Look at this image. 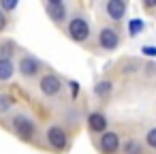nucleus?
<instances>
[{
    "mask_svg": "<svg viewBox=\"0 0 156 154\" xmlns=\"http://www.w3.org/2000/svg\"><path fill=\"white\" fill-rule=\"evenodd\" d=\"M111 90H113V84L111 81H98L96 86H94V94L96 96H101V98H105V96H109L111 94Z\"/></svg>",
    "mask_w": 156,
    "mask_h": 154,
    "instance_id": "12",
    "label": "nucleus"
},
{
    "mask_svg": "<svg viewBox=\"0 0 156 154\" xmlns=\"http://www.w3.org/2000/svg\"><path fill=\"white\" fill-rule=\"evenodd\" d=\"M13 131L22 137V139H32L34 137V133H37V126H34V122H32V118H28V116H24V113H20V116H15L13 118Z\"/></svg>",
    "mask_w": 156,
    "mask_h": 154,
    "instance_id": "2",
    "label": "nucleus"
},
{
    "mask_svg": "<svg viewBox=\"0 0 156 154\" xmlns=\"http://www.w3.org/2000/svg\"><path fill=\"white\" fill-rule=\"evenodd\" d=\"M98 45H101L103 49H107V52L115 49V47L120 45V34H118V30H113V28H103V30L98 32Z\"/></svg>",
    "mask_w": 156,
    "mask_h": 154,
    "instance_id": "3",
    "label": "nucleus"
},
{
    "mask_svg": "<svg viewBox=\"0 0 156 154\" xmlns=\"http://www.w3.org/2000/svg\"><path fill=\"white\" fill-rule=\"evenodd\" d=\"M143 7L145 9H154L156 7V0H143Z\"/></svg>",
    "mask_w": 156,
    "mask_h": 154,
    "instance_id": "22",
    "label": "nucleus"
},
{
    "mask_svg": "<svg viewBox=\"0 0 156 154\" xmlns=\"http://www.w3.org/2000/svg\"><path fill=\"white\" fill-rule=\"evenodd\" d=\"M141 52H143L145 56H152V58H156V47H154V45H143V47H141Z\"/></svg>",
    "mask_w": 156,
    "mask_h": 154,
    "instance_id": "19",
    "label": "nucleus"
},
{
    "mask_svg": "<svg viewBox=\"0 0 156 154\" xmlns=\"http://www.w3.org/2000/svg\"><path fill=\"white\" fill-rule=\"evenodd\" d=\"M69 37H71L73 41H77V43L88 41V37H90V24H88V20L81 17V15L73 17V20L69 22Z\"/></svg>",
    "mask_w": 156,
    "mask_h": 154,
    "instance_id": "1",
    "label": "nucleus"
},
{
    "mask_svg": "<svg viewBox=\"0 0 156 154\" xmlns=\"http://www.w3.org/2000/svg\"><path fill=\"white\" fill-rule=\"evenodd\" d=\"M118 148H120V135L118 133H111V131L101 133V150L105 154H113V152H118Z\"/></svg>",
    "mask_w": 156,
    "mask_h": 154,
    "instance_id": "7",
    "label": "nucleus"
},
{
    "mask_svg": "<svg viewBox=\"0 0 156 154\" xmlns=\"http://www.w3.org/2000/svg\"><path fill=\"white\" fill-rule=\"evenodd\" d=\"M17 5H20V0H0V7H2L7 13H9V11H15Z\"/></svg>",
    "mask_w": 156,
    "mask_h": 154,
    "instance_id": "15",
    "label": "nucleus"
},
{
    "mask_svg": "<svg viewBox=\"0 0 156 154\" xmlns=\"http://www.w3.org/2000/svg\"><path fill=\"white\" fill-rule=\"evenodd\" d=\"M88 126H90V131H94V133H105V128H107V118H105L103 113L94 111V113L88 116Z\"/></svg>",
    "mask_w": 156,
    "mask_h": 154,
    "instance_id": "9",
    "label": "nucleus"
},
{
    "mask_svg": "<svg viewBox=\"0 0 156 154\" xmlns=\"http://www.w3.org/2000/svg\"><path fill=\"white\" fill-rule=\"evenodd\" d=\"M15 75V64L11 58L7 56H0V81H9Z\"/></svg>",
    "mask_w": 156,
    "mask_h": 154,
    "instance_id": "10",
    "label": "nucleus"
},
{
    "mask_svg": "<svg viewBox=\"0 0 156 154\" xmlns=\"http://www.w3.org/2000/svg\"><path fill=\"white\" fill-rule=\"evenodd\" d=\"M41 69V62L32 56H22V60L17 62V71L24 75V77H34Z\"/></svg>",
    "mask_w": 156,
    "mask_h": 154,
    "instance_id": "5",
    "label": "nucleus"
},
{
    "mask_svg": "<svg viewBox=\"0 0 156 154\" xmlns=\"http://www.w3.org/2000/svg\"><path fill=\"white\" fill-rule=\"evenodd\" d=\"M11 98L7 96V94H0V111H9L11 109Z\"/></svg>",
    "mask_w": 156,
    "mask_h": 154,
    "instance_id": "17",
    "label": "nucleus"
},
{
    "mask_svg": "<svg viewBox=\"0 0 156 154\" xmlns=\"http://www.w3.org/2000/svg\"><path fill=\"white\" fill-rule=\"evenodd\" d=\"M47 141H49L51 148L64 150V148H66V133H64L60 126H49V128H47Z\"/></svg>",
    "mask_w": 156,
    "mask_h": 154,
    "instance_id": "8",
    "label": "nucleus"
},
{
    "mask_svg": "<svg viewBox=\"0 0 156 154\" xmlns=\"http://www.w3.org/2000/svg\"><path fill=\"white\" fill-rule=\"evenodd\" d=\"M39 88H41V92H43L45 96H56V94L62 90V81H60L56 75H45V77L41 79Z\"/></svg>",
    "mask_w": 156,
    "mask_h": 154,
    "instance_id": "6",
    "label": "nucleus"
},
{
    "mask_svg": "<svg viewBox=\"0 0 156 154\" xmlns=\"http://www.w3.org/2000/svg\"><path fill=\"white\" fill-rule=\"evenodd\" d=\"M47 15L51 17V22L60 24V22L66 20V9H64V5H51V2H47Z\"/></svg>",
    "mask_w": 156,
    "mask_h": 154,
    "instance_id": "11",
    "label": "nucleus"
},
{
    "mask_svg": "<svg viewBox=\"0 0 156 154\" xmlns=\"http://www.w3.org/2000/svg\"><path fill=\"white\" fill-rule=\"evenodd\" d=\"M5 28H7V11L0 7V32H2Z\"/></svg>",
    "mask_w": 156,
    "mask_h": 154,
    "instance_id": "20",
    "label": "nucleus"
},
{
    "mask_svg": "<svg viewBox=\"0 0 156 154\" xmlns=\"http://www.w3.org/2000/svg\"><path fill=\"white\" fill-rule=\"evenodd\" d=\"M124 152H126V154H141V143L135 141V139H130V141L124 145Z\"/></svg>",
    "mask_w": 156,
    "mask_h": 154,
    "instance_id": "14",
    "label": "nucleus"
},
{
    "mask_svg": "<svg viewBox=\"0 0 156 154\" xmlns=\"http://www.w3.org/2000/svg\"><path fill=\"white\" fill-rule=\"evenodd\" d=\"M105 13L109 20L113 22H120L124 15H126V0H107L105 5Z\"/></svg>",
    "mask_w": 156,
    "mask_h": 154,
    "instance_id": "4",
    "label": "nucleus"
},
{
    "mask_svg": "<svg viewBox=\"0 0 156 154\" xmlns=\"http://www.w3.org/2000/svg\"><path fill=\"white\" fill-rule=\"evenodd\" d=\"M9 49H13V43H2V45H0V56L11 58V54H13V52H9Z\"/></svg>",
    "mask_w": 156,
    "mask_h": 154,
    "instance_id": "18",
    "label": "nucleus"
},
{
    "mask_svg": "<svg viewBox=\"0 0 156 154\" xmlns=\"http://www.w3.org/2000/svg\"><path fill=\"white\" fill-rule=\"evenodd\" d=\"M47 2H51V5H62L64 0H47Z\"/></svg>",
    "mask_w": 156,
    "mask_h": 154,
    "instance_id": "23",
    "label": "nucleus"
},
{
    "mask_svg": "<svg viewBox=\"0 0 156 154\" xmlns=\"http://www.w3.org/2000/svg\"><path fill=\"white\" fill-rule=\"evenodd\" d=\"M69 86H71V92H73V96H75V94L79 92V84H77V81H71Z\"/></svg>",
    "mask_w": 156,
    "mask_h": 154,
    "instance_id": "21",
    "label": "nucleus"
},
{
    "mask_svg": "<svg viewBox=\"0 0 156 154\" xmlns=\"http://www.w3.org/2000/svg\"><path fill=\"white\" fill-rule=\"evenodd\" d=\"M145 141H147V145H150L152 150H156V128H150V131L145 133Z\"/></svg>",
    "mask_w": 156,
    "mask_h": 154,
    "instance_id": "16",
    "label": "nucleus"
},
{
    "mask_svg": "<svg viewBox=\"0 0 156 154\" xmlns=\"http://www.w3.org/2000/svg\"><path fill=\"white\" fill-rule=\"evenodd\" d=\"M143 28H145L143 20H130V22H128V34H130V37L141 34V32H143Z\"/></svg>",
    "mask_w": 156,
    "mask_h": 154,
    "instance_id": "13",
    "label": "nucleus"
}]
</instances>
